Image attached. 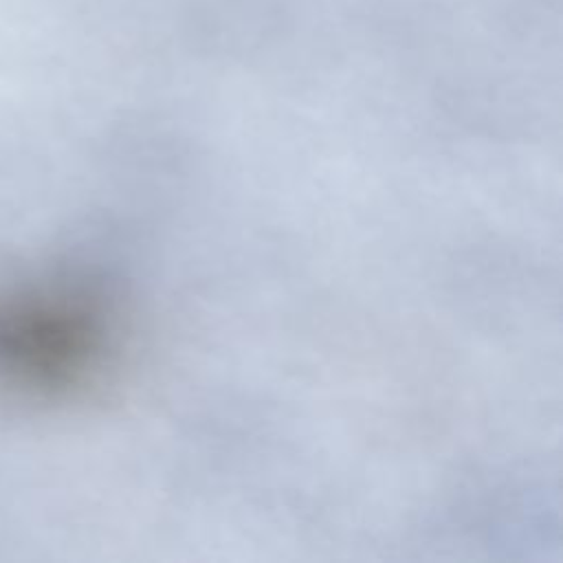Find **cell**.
<instances>
[{
  "label": "cell",
  "instance_id": "1",
  "mask_svg": "<svg viewBox=\"0 0 563 563\" xmlns=\"http://www.w3.org/2000/svg\"><path fill=\"white\" fill-rule=\"evenodd\" d=\"M103 347L90 297L33 288L0 297V378L15 389L59 391L86 378Z\"/></svg>",
  "mask_w": 563,
  "mask_h": 563
}]
</instances>
